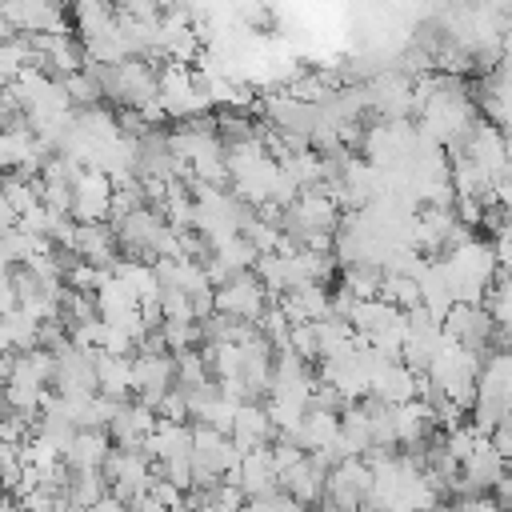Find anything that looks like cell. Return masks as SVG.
I'll return each mask as SVG.
<instances>
[{
    "mask_svg": "<svg viewBox=\"0 0 512 512\" xmlns=\"http://www.w3.org/2000/svg\"><path fill=\"white\" fill-rule=\"evenodd\" d=\"M228 436H232V444H236L240 452L264 448L268 436H272V416H268V408L240 404V408H236V420H232V428H228Z\"/></svg>",
    "mask_w": 512,
    "mask_h": 512,
    "instance_id": "277c9868",
    "label": "cell"
},
{
    "mask_svg": "<svg viewBox=\"0 0 512 512\" xmlns=\"http://www.w3.org/2000/svg\"><path fill=\"white\" fill-rule=\"evenodd\" d=\"M492 500H496L504 512H512V472H504V476L492 484Z\"/></svg>",
    "mask_w": 512,
    "mask_h": 512,
    "instance_id": "52a82bcc",
    "label": "cell"
},
{
    "mask_svg": "<svg viewBox=\"0 0 512 512\" xmlns=\"http://www.w3.org/2000/svg\"><path fill=\"white\" fill-rule=\"evenodd\" d=\"M112 192H116V184H112L100 168H84V172L72 180V216H76L80 224L104 220L108 208H112Z\"/></svg>",
    "mask_w": 512,
    "mask_h": 512,
    "instance_id": "6da1fadb",
    "label": "cell"
},
{
    "mask_svg": "<svg viewBox=\"0 0 512 512\" xmlns=\"http://www.w3.org/2000/svg\"><path fill=\"white\" fill-rule=\"evenodd\" d=\"M212 304L224 312V316H232V320H260V308H264V284L260 280H248V276H236L232 284H224L216 296H212Z\"/></svg>",
    "mask_w": 512,
    "mask_h": 512,
    "instance_id": "7a4b0ae2",
    "label": "cell"
},
{
    "mask_svg": "<svg viewBox=\"0 0 512 512\" xmlns=\"http://www.w3.org/2000/svg\"><path fill=\"white\" fill-rule=\"evenodd\" d=\"M68 248L76 256H84L88 264H116V232L108 224H76Z\"/></svg>",
    "mask_w": 512,
    "mask_h": 512,
    "instance_id": "3957f363",
    "label": "cell"
},
{
    "mask_svg": "<svg viewBox=\"0 0 512 512\" xmlns=\"http://www.w3.org/2000/svg\"><path fill=\"white\" fill-rule=\"evenodd\" d=\"M64 460L76 468V472H100V464L108 460V436L96 432V428H80L64 452Z\"/></svg>",
    "mask_w": 512,
    "mask_h": 512,
    "instance_id": "5b68a950",
    "label": "cell"
},
{
    "mask_svg": "<svg viewBox=\"0 0 512 512\" xmlns=\"http://www.w3.org/2000/svg\"><path fill=\"white\" fill-rule=\"evenodd\" d=\"M456 508H460V512H504V508L492 500V492H472V496H460V500H456Z\"/></svg>",
    "mask_w": 512,
    "mask_h": 512,
    "instance_id": "8992f818",
    "label": "cell"
}]
</instances>
